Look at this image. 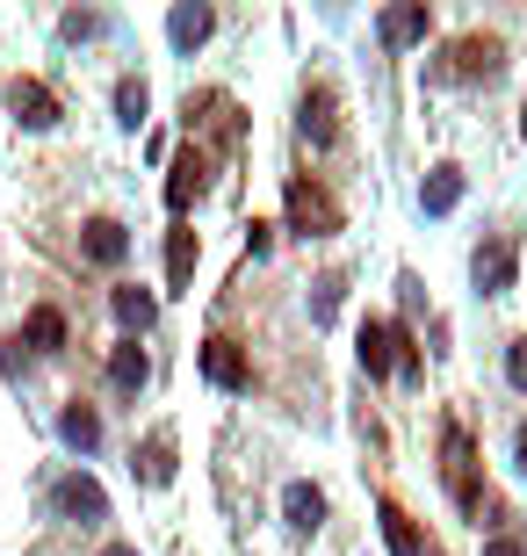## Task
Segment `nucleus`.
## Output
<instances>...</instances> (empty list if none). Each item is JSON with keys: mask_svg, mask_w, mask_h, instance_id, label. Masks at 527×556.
<instances>
[{"mask_svg": "<svg viewBox=\"0 0 527 556\" xmlns=\"http://www.w3.org/2000/svg\"><path fill=\"white\" fill-rule=\"evenodd\" d=\"M455 203H463V174H455V166H434L426 188H419V210H426V217H448Z\"/></svg>", "mask_w": 527, "mask_h": 556, "instance_id": "nucleus-18", "label": "nucleus"}, {"mask_svg": "<svg viewBox=\"0 0 527 556\" xmlns=\"http://www.w3.org/2000/svg\"><path fill=\"white\" fill-rule=\"evenodd\" d=\"M8 109H15L22 130H51V124H59V94H51L43 80H15V87H8Z\"/></svg>", "mask_w": 527, "mask_h": 556, "instance_id": "nucleus-6", "label": "nucleus"}, {"mask_svg": "<svg viewBox=\"0 0 527 556\" xmlns=\"http://www.w3.org/2000/svg\"><path fill=\"white\" fill-rule=\"evenodd\" d=\"M441 455H448L441 477H448V492H455V506H463V514H485L491 498L477 492V448H469V433L448 427V433H441Z\"/></svg>", "mask_w": 527, "mask_h": 556, "instance_id": "nucleus-2", "label": "nucleus"}, {"mask_svg": "<svg viewBox=\"0 0 527 556\" xmlns=\"http://www.w3.org/2000/svg\"><path fill=\"white\" fill-rule=\"evenodd\" d=\"M196 253H203V247H196V231L174 225V239H166V282H174V289H188V275H196Z\"/></svg>", "mask_w": 527, "mask_h": 556, "instance_id": "nucleus-21", "label": "nucleus"}, {"mask_svg": "<svg viewBox=\"0 0 527 556\" xmlns=\"http://www.w3.org/2000/svg\"><path fill=\"white\" fill-rule=\"evenodd\" d=\"M448 73H455V80H477V73H485V80H491V73H499V43H491V37H463Z\"/></svg>", "mask_w": 527, "mask_h": 556, "instance_id": "nucleus-19", "label": "nucleus"}, {"mask_svg": "<svg viewBox=\"0 0 527 556\" xmlns=\"http://www.w3.org/2000/svg\"><path fill=\"white\" fill-rule=\"evenodd\" d=\"M29 348H37V354H59V348H65V318H59L51 304L29 311Z\"/></svg>", "mask_w": 527, "mask_h": 556, "instance_id": "nucleus-22", "label": "nucleus"}, {"mask_svg": "<svg viewBox=\"0 0 527 556\" xmlns=\"http://www.w3.org/2000/svg\"><path fill=\"white\" fill-rule=\"evenodd\" d=\"M145 376H152L145 348H138V340H123V348L109 354V383H116V391H145Z\"/></svg>", "mask_w": 527, "mask_h": 556, "instance_id": "nucleus-20", "label": "nucleus"}, {"mask_svg": "<svg viewBox=\"0 0 527 556\" xmlns=\"http://www.w3.org/2000/svg\"><path fill=\"white\" fill-rule=\"evenodd\" d=\"M513 470L527 477V419H520V433H513Z\"/></svg>", "mask_w": 527, "mask_h": 556, "instance_id": "nucleus-28", "label": "nucleus"}, {"mask_svg": "<svg viewBox=\"0 0 527 556\" xmlns=\"http://www.w3.org/2000/svg\"><path fill=\"white\" fill-rule=\"evenodd\" d=\"M109 311H116V326L138 340V332L160 318V296H152V289H138V282H116V289H109Z\"/></svg>", "mask_w": 527, "mask_h": 556, "instance_id": "nucleus-10", "label": "nucleus"}, {"mask_svg": "<svg viewBox=\"0 0 527 556\" xmlns=\"http://www.w3.org/2000/svg\"><path fill=\"white\" fill-rule=\"evenodd\" d=\"M203 188H210V152H203V144H188L181 160H174V174H166V210L188 217V203H196Z\"/></svg>", "mask_w": 527, "mask_h": 556, "instance_id": "nucleus-3", "label": "nucleus"}, {"mask_svg": "<svg viewBox=\"0 0 527 556\" xmlns=\"http://www.w3.org/2000/svg\"><path fill=\"white\" fill-rule=\"evenodd\" d=\"M426 29H434V15H426L419 0H405V8H384V15H376V37H384L390 51H412Z\"/></svg>", "mask_w": 527, "mask_h": 556, "instance_id": "nucleus-8", "label": "nucleus"}, {"mask_svg": "<svg viewBox=\"0 0 527 556\" xmlns=\"http://www.w3.org/2000/svg\"><path fill=\"white\" fill-rule=\"evenodd\" d=\"M102 556H138V549H130V542H109V549Z\"/></svg>", "mask_w": 527, "mask_h": 556, "instance_id": "nucleus-29", "label": "nucleus"}, {"mask_svg": "<svg viewBox=\"0 0 527 556\" xmlns=\"http://www.w3.org/2000/svg\"><path fill=\"white\" fill-rule=\"evenodd\" d=\"M59 441H65V448H80V455L102 448V419H95V405H65V413H59Z\"/></svg>", "mask_w": 527, "mask_h": 556, "instance_id": "nucleus-17", "label": "nucleus"}, {"mask_svg": "<svg viewBox=\"0 0 527 556\" xmlns=\"http://www.w3.org/2000/svg\"><path fill=\"white\" fill-rule=\"evenodd\" d=\"M51 506H59L65 520H109V498H102V484H95L87 470L59 477V492H51Z\"/></svg>", "mask_w": 527, "mask_h": 556, "instance_id": "nucleus-5", "label": "nucleus"}, {"mask_svg": "<svg viewBox=\"0 0 527 556\" xmlns=\"http://www.w3.org/2000/svg\"><path fill=\"white\" fill-rule=\"evenodd\" d=\"M340 275H325V282H311V326H332V311H340Z\"/></svg>", "mask_w": 527, "mask_h": 556, "instance_id": "nucleus-24", "label": "nucleus"}, {"mask_svg": "<svg viewBox=\"0 0 527 556\" xmlns=\"http://www.w3.org/2000/svg\"><path fill=\"white\" fill-rule=\"evenodd\" d=\"M210 29H217V15H210L203 0H181V8L166 15V43H174V51H196Z\"/></svg>", "mask_w": 527, "mask_h": 556, "instance_id": "nucleus-13", "label": "nucleus"}, {"mask_svg": "<svg viewBox=\"0 0 527 556\" xmlns=\"http://www.w3.org/2000/svg\"><path fill=\"white\" fill-rule=\"evenodd\" d=\"M130 470H138V484H174V433H152V441L130 455Z\"/></svg>", "mask_w": 527, "mask_h": 556, "instance_id": "nucleus-15", "label": "nucleus"}, {"mask_svg": "<svg viewBox=\"0 0 527 556\" xmlns=\"http://www.w3.org/2000/svg\"><path fill=\"white\" fill-rule=\"evenodd\" d=\"M297 138H304L311 152H325V144L340 138V124H332V94H325V87H311L304 102H297Z\"/></svg>", "mask_w": 527, "mask_h": 556, "instance_id": "nucleus-9", "label": "nucleus"}, {"mask_svg": "<svg viewBox=\"0 0 527 556\" xmlns=\"http://www.w3.org/2000/svg\"><path fill=\"white\" fill-rule=\"evenodd\" d=\"M102 29H109L102 15H65V37H73V43H80V37H102Z\"/></svg>", "mask_w": 527, "mask_h": 556, "instance_id": "nucleus-27", "label": "nucleus"}, {"mask_svg": "<svg viewBox=\"0 0 527 556\" xmlns=\"http://www.w3.org/2000/svg\"><path fill=\"white\" fill-rule=\"evenodd\" d=\"M506 383H513V391H527V340H513V348H506Z\"/></svg>", "mask_w": 527, "mask_h": 556, "instance_id": "nucleus-25", "label": "nucleus"}, {"mask_svg": "<svg viewBox=\"0 0 527 556\" xmlns=\"http://www.w3.org/2000/svg\"><path fill=\"white\" fill-rule=\"evenodd\" d=\"M203 376L217 391H246L253 383V362L239 354V340H203Z\"/></svg>", "mask_w": 527, "mask_h": 556, "instance_id": "nucleus-7", "label": "nucleus"}, {"mask_svg": "<svg viewBox=\"0 0 527 556\" xmlns=\"http://www.w3.org/2000/svg\"><path fill=\"white\" fill-rule=\"evenodd\" d=\"M145 109H152V102H145V80H123V87H116V124H123V130H138V124H145Z\"/></svg>", "mask_w": 527, "mask_h": 556, "instance_id": "nucleus-23", "label": "nucleus"}, {"mask_svg": "<svg viewBox=\"0 0 527 556\" xmlns=\"http://www.w3.org/2000/svg\"><path fill=\"white\" fill-rule=\"evenodd\" d=\"M80 253L95 261V268H123V253H130V231H123L116 217H95V225H87V239H80Z\"/></svg>", "mask_w": 527, "mask_h": 556, "instance_id": "nucleus-12", "label": "nucleus"}, {"mask_svg": "<svg viewBox=\"0 0 527 556\" xmlns=\"http://www.w3.org/2000/svg\"><path fill=\"white\" fill-rule=\"evenodd\" d=\"M283 514H289V528H297V535H318V528H325V492H318V484H289V492H283Z\"/></svg>", "mask_w": 527, "mask_h": 556, "instance_id": "nucleus-14", "label": "nucleus"}, {"mask_svg": "<svg viewBox=\"0 0 527 556\" xmlns=\"http://www.w3.org/2000/svg\"><path fill=\"white\" fill-rule=\"evenodd\" d=\"M520 124H527V116H520Z\"/></svg>", "mask_w": 527, "mask_h": 556, "instance_id": "nucleus-30", "label": "nucleus"}, {"mask_svg": "<svg viewBox=\"0 0 527 556\" xmlns=\"http://www.w3.org/2000/svg\"><path fill=\"white\" fill-rule=\"evenodd\" d=\"M469 275H477V289H485V296H506V289H513V239H491V247H477Z\"/></svg>", "mask_w": 527, "mask_h": 556, "instance_id": "nucleus-11", "label": "nucleus"}, {"mask_svg": "<svg viewBox=\"0 0 527 556\" xmlns=\"http://www.w3.org/2000/svg\"><path fill=\"white\" fill-rule=\"evenodd\" d=\"M376 520H384V549L390 556H426V542H419V528H412L405 506H390V498H384V506H376Z\"/></svg>", "mask_w": 527, "mask_h": 556, "instance_id": "nucleus-16", "label": "nucleus"}, {"mask_svg": "<svg viewBox=\"0 0 527 556\" xmlns=\"http://www.w3.org/2000/svg\"><path fill=\"white\" fill-rule=\"evenodd\" d=\"M485 556H527V535H513V528H499V535L485 542Z\"/></svg>", "mask_w": 527, "mask_h": 556, "instance_id": "nucleus-26", "label": "nucleus"}, {"mask_svg": "<svg viewBox=\"0 0 527 556\" xmlns=\"http://www.w3.org/2000/svg\"><path fill=\"white\" fill-rule=\"evenodd\" d=\"M362 369L368 376H405V383H419V354H412V340H405V326H384V318H368L362 326Z\"/></svg>", "mask_w": 527, "mask_h": 556, "instance_id": "nucleus-1", "label": "nucleus"}, {"mask_svg": "<svg viewBox=\"0 0 527 556\" xmlns=\"http://www.w3.org/2000/svg\"><path fill=\"white\" fill-rule=\"evenodd\" d=\"M289 225L304 231V239H325V231H340V210H332V195H318L311 181H289Z\"/></svg>", "mask_w": 527, "mask_h": 556, "instance_id": "nucleus-4", "label": "nucleus"}]
</instances>
